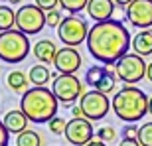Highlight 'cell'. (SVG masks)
<instances>
[{
    "label": "cell",
    "mask_w": 152,
    "mask_h": 146,
    "mask_svg": "<svg viewBox=\"0 0 152 146\" xmlns=\"http://www.w3.org/2000/svg\"><path fill=\"white\" fill-rule=\"evenodd\" d=\"M87 50L99 63L115 65L123 55L129 53L132 44L130 32L123 22L118 20H107V22H95L87 36Z\"/></svg>",
    "instance_id": "cell-1"
},
{
    "label": "cell",
    "mask_w": 152,
    "mask_h": 146,
    "mask_svg": "<svg viewBox=\"0 0 152 146\" xmlns=\"http://www.w3.org/2000/svg\"><path fill=\"white\" fill-rule=\"evenodd\" d=\"M57 107L59 101L48 87H32L20 99V111L28 117L30 123L36 124H48L53 117H57Z\"/></svg>",
    "instance_id": "cell-2"
},
{
    "label": "cell",
    "mask_w": 152,
    "mask_h": 146,
    "mask_svg": "<svg viewBox=\"0 0 152 146\" xmlns=\"http://www.w3.org/2000/svg\"><path fill=\"white\" fill-rule=\"evenodd\" d=\"M148 105H150V97L134 85H124L123 89L117 91V95L111 101V109L115 111L121 120L124 123H138L140 118L148 112Z\"/></svg>",
    "instance_id": "cell-3"
},
{
    "label": "cell",
    "mask_w": 152,
    "mask_h": 146,
    "mask_svg": "<svg viewBox=\"0 0 152 146\" xmlns=\"http://www.w3.org/2000/svg\"><path fill=\"white\" fill-rule=\"evenodd\" d=\"M32 45L28 36L18 28L0 32V59L4 63H20L28 57Z\"/></svg>",
    "instance_id": "cell-4"
},
{
    "label": "cell",
    "mask_w": 152,
    "mask_h": 146,
    "mask_svg": "<svg viewBox=\"0 0 152 146\" xmlns=\"http://www.w3.org/2000/svg\"><path fill=\"white\" fill-rule=\"evenodd\" d=\"M89 26L85 22L83 16H77V14H69V16L63 18V22L59 24L57 28V38L65 47H77L83 42H87V36H89Z\"/></svg>",
    "instance_id": "cell-5"
},
{
    "label": "cell",
    "mask_w": 152,
    "mask_h": 146,
    "mask_svg": "<svg viewBox=\"0 0 152 146\" xmlns=\"http://www.w3.org/2000/svg\"><path fill=\"white\" fill-rule=\"evenodd\" d=\"M146 61L136 53H126L115 63V73L117 79H121L124 85H134L146 77Z\"/></svg>",
    "instance_id": "cell-6"
},
{
    "label": "cell",
    "mask_w": 152,
    "mask_h": 146,
    "mask_svg": "<svg viewBox=\"0 0 152 146\" xmlns=\"http://www.w3.org/2000/svg\"><path fill=\"white\" fill-rule=\"evenodd\" d=\"M51 91H53L56 99L59 103H63V105H73L85 93L81 79L77 75H67V73H59L51 81Z\"/></svg>",
    "instance_id": "cell-7"
},
{
    "label": "cell",
    "mask_w": 152,
    "mask_h": 146,
    "mask_svg": "<svg viewBox=\"0 0 152 146\" xmlns=\"http://www.w3.org/2000/svg\"><path fill=\"white\" fill-rule=\"evenodd\" d=\"M16 28L26 36L39 34L45 28V12L36 4H22L16 10Z\"/></svg>",
    "instance_id": "cell-8"
},
{
    "label": "cell",
    "mask_w": 152,
    "mask_h": 146,
    "mask_svg": "<svg viewBox=\"0 0 152 146\" xmlns=\"http://www.w3.org/2000/svg\"><path fill=\"white\" fill-rule=\"evenodd\" d=\"M79 107L83 111V117L93 123V120H101V118L107 117L109 109H111V101H109V97L105 93H101L97 89H91L81 95Z\"/></svg>",
    "instance_id": "cell-9"
},
{
    "label": "cell",
    "mask_w": 152,
    "mask_h": 146,
    "mask_svg": "<svg viewBox=\"0 0 152 146\" xmlns=\"http://www.w3.org/2000/svg\"><path fill=\"white\" fill-rule=\"evenodd\" d=\"M63 136L67 138L71 146H87L95 136V128L89 118H71V120H67Z\"/></svg>",
    "instance_id": "cell-10"
},
{
    "label": "cell",
    "mask_w": 152,
    "mask_h": 146,
    "mask_svg": "<svg viewBox=\"0 0 152 146\" xmlns=\"http://www.w3.org/2000/svg\"><path fill=\"white\" fill-rule=\"evenodd\" d=\"M126 20L134 28L148 30L152 26V0H132L126 6Z\"/></svg>",
    "instance_id": "cell-11"
},
{
    "label": "cell",
    "mask_w": 152,
    "mask_h": 146,
    "mask_svg": "<svg viewBox=\"0 0 152 146\" xmlns=\"http://www.w3.org/2000/svg\"><path fill=\"white\" fill-rule=\"evenodd\" d=\"M53 67L57 73H67V75H75L81 69V53L75 47H59L53 61Z\"/></svg>",
    "instance_id": "cell-12"
},
{
    "label": "cell",
    "mask_w": 152,
    "mask_h": 146,
    "mask_svg": "<svg viewBox=\"0 0 152 146\" xmlns=\"http://www.w3.org/2000/svg\"><path fill=\"white\" fill-rule=\"evenodd\" d=\"M113 12H115L113 0H89V4H87V16L93 18L95 22H107V20H111Z\"/></svg>",
    "instance_id": "cell-13"
},
{
    "label": "cell",
    "mask_w": 152,
    "mask_h": 146,
    "mask_svg": "<svg viewBox=\"0 0 152 146\" xmlns=\"http://www.w3.org/2000/svg\"><path fill=\"white\" fill-rule=\"evenodd\" d=\"M4 126L8 128V132L10 134H20V132H24V130H28V117L24 115L20 109H14V111H8L4 115Z\"/></svg>",
    "instance_id": "cell-14"
},
{
    "label": "cell",
    "mask_w": 152,
    "mask_h": 146,
    "mask_svg": "<svg viewBox=\"0 0 152 146\" xmlns=\"http://www.w3.org/2000/svg\"><path fill=\"white\" fill-rule=\"evenodd\" d=\"M32 53L39 63H53L57 55V47L51 39H39L36 42V45H32Z\"/></svg>",
    "instance_id": "cell-15"
},
{
    "label": "cell",
    "mask_w": 152,
    "mask_h": 146,
    "mask_svg": "<svg viewBox=\"0 0 152 146\" xmlns=\"http://www.w3.org/2000/svg\"><path fill=\"white\" fill-rule=\"evenodd\" d=\"M132 51L140 57L152 55V30H142L132 38V44H130Z\"/></svg>",
    "instance_id": "cell-16"
},
{
    "label": "cell",
    "mask_w": 152,
    "mask_h": 146,
    "mask_svg": "<svg viewBox=\"0 0 152 146\" xmlns=\"http://www.w3.org/2000/svg\"><path fill=\"white\" fill-rule=\"evenodd\" d=\"M28 79L34 87H45V83L51 81V73H50V69H48V65L38 63V65H34V67L30 69Z\"/></svg>",
    "instance_id": "cell-17"
},
{
    "label": "cell",
    "mask_w": 152,
    "mask_h": 146,
    "mask_svg": "<svg viewBox=\"0 0 152 146\" xmlns=\"http://www.w3.org/2000/svg\"><path fill=\"white\" fill-rule=\"evenodd\" d=\"M6 83H8V87H10L14 93H26L28 91V83H30V79L28 75H24L22 71H10L8 73V79H6Z\"/></svg>",
    "instance_id": "cell-18"
},
{
    "label": "cell",
    "mask_w": 152,
    "mask_h": 146,
    "mask_svg": "<svg viewBox=\"0 0 152 146\" xmlns=\"http://www.w3.org/2000/svg\"><path fill=\"white\" fill-rule=\"evenodd\" d=\"M115 81H117V73H115V65H107V73L103 75V79L95 85L97 91H101L105 95L115 91Z\"/></svg>",
    "instance_id": "cell-19"
},
{
    "label": "cell",
    "mask_w": 152,
    "mask_h": 146,
    "mask_svg": "<svg viewBox=\"0 0 152 146\" xmlns=\"http://www.w3.org/2000/svg\"><path fill=\"white\" fill-rule=\"evenodd\" d=\"M14 26H16V12L10 6L0 4V32L14 30Z\"/></svg>",
    "instance_id": "cell-20"
},
{
    "label": "cell",
    "mask_w": 152,
    "mask_h": 146,
    "mask_svg": "<svg viewBox=\"0 0 152 146\" xmlns=\"http://www.w3.org/2000/svg\"><path fill=\"white\" fill-rule=\"evenodd\" d=\"M44 142H42V136H39V132H36V130H24V132H20V134L16 136V146H42Z\"/></svg>",
    "instance_id": "cell-21"
},
{
    "label": "cell",
    "mask_w": 152,
    "mask_h": 146,
    "mask_svg": "<svg viewBox=\"0 0 152 146\" xmlns=\"http://www.w3.org/2000/svg\"><path fill=\"white\" fill-rule=\"evenodd\" d=\"M107 73V65H91L87 71H85V83L91 85L95 89V85L103 79V75Z\"/></svg>",
    "instance_id": "cell-22"
},
{
    "label": "cell",
    "mask_w": 152,
    "mask_h": 146,
    "mask_svg": "<svg viewBox=\"0 0 152 146\" xmlns=\"http://www.w3.org/2000/svg\"><path fill=\"white\" fill-rule=\"evenodd\" d=\"M87 4H89V0H59L61 10L67 14H79V12L87 10Z\"/></svg>",
    "instance_id": "cell-23"
},
{
    "label": "cell",
    "mask_w": 152,
    "mask_h": 146,
    "mask_svg": "<svg viewBox=\"0 0 152 146\" xmlns=\"http://www.w3.org/2000/svg\"><path fill=\"white\" fill-rule=\"evenodd\" d=\"M140 146H152V123H144L138 126V138Z\"/></svg>",
    "instance_id": "cell-24"
},
{
    "label": "cell",
    "mask_w": 152,
    "mask_h": 146,
    "mask_svg": "<svg viewBox=\"0 0 152 146\" xmlns=\"http://www.w3.org/2000/svg\"><path fill=\"white\" fill-rule=\"evenodd\" d=\"M63 14L61 10H50V12H45V26H50V28H59V24L63 22Z\"/></svg>",
    "instance_id": "cell-25"
},
{
    "label": "cell",
    "mask_w": 152,
    "mask_h": 146,
    "mask_svg": "<svg viewBox=\"0 0 152 146\" xmlns=\"http://www.w3.org/2000/svg\"><path fill=\"white\" fill-rule=\"evenodd\" d=\"M65 126H67V120L61 117H53L48 123V128L53 132V134H65Z\"/></svg>",
    "instance_id": "cell-26"
},
{
    "label": "cell",
    "mask_w": 152,
    "mask_h": 146,
    "mask_svg": "<svg viewBox=\"0 0 152 146\" xmlns=\"http://www.w3.org/2000/svg\"><path fill=\"white\" fill-rule=\"evenodd\" d=\"M97 138L103 140V142H113L115 138H117V130H115L113 126H101L99 132H97Z\"/></svg>",
    "instance_id": "cell-27"
},
{
    "label": "cell",
    "mask_w": 152,
    "mask_h": 146,
    "mask_svg": "<svg viewBox=\"0 0 152 146\" xmlns=\"http://www.w3.org/2000/svg\"><path fill=\"white\" fill-rule=\"evenodd\" d=\"M38 8H42L44 12H50V10H56L59 6V0H36L34 2Z\"/></svg>",
    "instance_id": "cell-28"
},
{
    "label": "cell",
    "mask_w": 152,
    "mask_h": 146,
    "mask_svg": "<svg viewBox=\"0 0 152 146\" xmlns=\"http://www.w3.org/2000/svg\"><path fill=\"white\" fill-rule=\"evenodd\" d=\"M8 136H10V132L4 126V120L0 118V146H8Z\"/></svg>",
    "instance_id": "cell-29"
},
{
    "label": "cell",
    "mask_w": 152,
    "mask_h": 146,
    "mask_svg": "<svg viewBox=\"0 0 152 146\" xmlns=\"http://www.w3.org/2000/svg\"><path fill=\"white\" fill-rule=\"evenodd\" d=\"M123 136L124 138H138V126H132V124L124 126L123 128Z\"/></svg>",
    "instance_id": "cell-30"
},
{
    "label": "cell",
    "mask_w": 152,
    "mask_h": 146,
    "mask_svg": "<svg viewBox=\"0 0 152 146\" xmlns=\"http://www.w3.org/2000/svg\"><path fill=\"white\" fill-rule=\"evenodd\" d=\"M118 146H140V142L136 140V138H123V140L118 142Z\"/></svg>",
    "instance_id": "cell-31"
},
{
    "label": "cell",
    "mask_w": 152,
    "mask_h": 146,
    "mask_svg": "<svg viewBox=\"0 0 152 146\" xmlns=\"http://www.w3.org/2000/svg\"><path fill=\"white\" fill-rule=\"evenodd\" d=\"M71 115H73V118H85L83 117V111H81L79 105H73V107H71Z\"/></svg>",
    "instance_id": "cell-32"
},
{
    "label": "cell",
    "mask_w": 152,
    "mask_h": 146,
    "mask_svg": "<svg viewBox=\"0 0 152 146\" xmlns=\"http://www.w3.org/2000/svg\"><path fill=\"white\" fill-rule=\"evenodd\" d=\"M87 146H107V144H105L103 140H99V138H95V140H91Z\"/></svg>",
    "instance_id": "cell-33"
},
{
    "label": "cell",
    "mask_w": 152,
    "mask_h": 146,
    "mask_svg": "<svg viewBox=\"0 0 152 146\" xmlns=\"http://www.w3.org/2000/svg\"><path fill=\"white\" fill-rule=\"evenodd\" d=\"M113 2H115V4H118V6H124V8H126L132 0H113Z\"/></svg>",
    "instance_id": "cell-34"
},
{
    "label": "cell",
    "mask_w": 152,
    "mask_h": 146,
    "mask_svg": "<svg viewBox=\"0 0 152 146\" xmlns=\"http://www.w3.org/2000/svg\"><path fill=\"white\" fill-rule=\"evenodd\" d=\"M146 77H148V81L152 83V61L148 63V69H146Z\"/></svg>",
    "instance_id": "cell-35"
},
{
    "label": "cell",
    "mask_w": 152,
    "mask_h": 146,
    "mask_svg": "<svg viewBox=\"0 0 152 146\" xmlns=\"http://www.w3.org/2000/svg\"><path fill=\"white\" fill-rule=\"evenodd\" d=\"M6 2H8V4H20L22 0H6Z\"/></svg>",
    "instance_id": "cell-36"
},
{
    "label": "cell",
    "mask_w": 152,
    "mask_h": 146,
    "mask_svg": "<svg viewBox=\"0 0 152 146\" xmlns=\"http://www.w3.org/2000/svg\"><path fill=\"white\" fill-rule=\"evenodd\" d=\"M148 112L152 115V97H150V105H148Z\"/></svg>",
    "instance_id": "cell-37"
}]
</instances>
